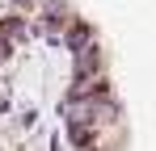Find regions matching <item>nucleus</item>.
<instances>
[{
    "label": "nucleus",
    "mask_w": 156,
    "mask_h": 151,
    "mask_svg": "<svg viewBox=\"0 0 156 151\" xmlns=\"http://www.w3.org/2000/svg\"><path fill=\"white\" fill-rule=\"evenodd\" d=\"M84 76H101V46L97 42L76 50V80H84Z\"/></svg>",
    "instance_id": "f257e3e1"
},
{
    "label": "nucleus",
    "mask_w": 156,
    "mask_h": 151,
    "mask_svg": "<svg viewBox=\"0 0 156 151\" xmlns=\"http://www.w3.org/2000/svg\"><path fill=\"white\" fill-rule=\"evenodd\" d=\"M63 42H68V50L76 55V50H84L89 42H93V29H89L84 21H72V29H68V38H63Z\"/></svg>",
    "instance_id": "f03ea898"
},
{
    "label": "nucleus",
    "mask_w": 156,
    "mask_h": 151,
    "mask_svg": "<svg viewBox=\"0 0 156 151\" xmlns=\"http://www.w3.org/2000/svg\"><path fill=\"white\" fill-rule=\"evenodd\" d=\"M9 55H13V38H9V34H4V29H0V63H4V59H9Z\"/></svg>",
    "instance_id": "7ed1b4c3"
},
{
    "label": "nucleus",
    "mask_w": 156,
    "mask_h": 151,
    "mask_svg": "<svg viewBox=\"0 0 156 151\" xmlns=\"http://www.w3.org/2000/svg\"><path fill=\"white\" fill-rule=\"evenodd\" d=\"M13 4H30V0H13Z\"/></svg>",
    "instance_id": "20e7f679"
}]
</instances>
